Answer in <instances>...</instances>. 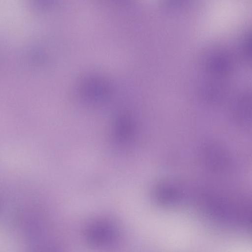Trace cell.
I'll list each match as a JSON object with an SVG mask.
<instances>
[{"label": "cell", "mask_w": 252, "mask_h": 252, "mask_svg": "<svg viewBox=\"0 0 252 252\" xmlns=\"http://www.w3.org/2000/svg\"><path fill=\"white\" fill-rule=\"evenodd\" d=\"M112 235V229L110 226L104 223H98L89 229L88 237L92 243L101 245L110 240Z\"/></svg>", "instance_id": "cell-1"}]
</instances>
